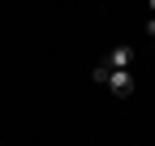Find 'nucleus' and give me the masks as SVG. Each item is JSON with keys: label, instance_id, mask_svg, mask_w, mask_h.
Listing matches in <instances>:
<instances>
[{"label": "nucleus", "instance_id": "obj_1", "mask_svg": "<svg viewBox=\"0 0 155 146\" xmlns=\"http://www.w3.org/2000/svg\"><path fill=\"white\" fill-rule=\"evenodd\" d=\"M108 90H112V95H134V78H129V69H121V73H108V82H104Z\"/></svg>", "mask_w": 155, "mask_h": 146}, {"label": "nucleus", "instance_id": "obj_2", "mask_svg": "<svg viewBox=\"0 0 155 146\" xmlns=\"http://www.w3.org/2000/svg\"><path fill=\"white\" fill-rule=\"evenodd\" d=\"M129 60H134V47H112V56L104 60L112 73H121V69H129Z\"/></svg>", "mask_w": 155, "mask_h": 146}, {"label": "nucleus", "instance_id": "obj_3", "mask_svg": "<svg viewBox=\"0 0 155 146\" xmlns=\"http://www.w3.org/2000/svg\"><path fill=\"white\" fill-rule=\"evenodd\" d=\"M147 34H151V39H155V22H147Z\"/></svg>", "mask_w": 155, "mask_h": 146}]
</instances>
